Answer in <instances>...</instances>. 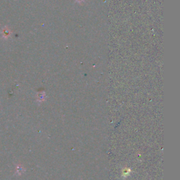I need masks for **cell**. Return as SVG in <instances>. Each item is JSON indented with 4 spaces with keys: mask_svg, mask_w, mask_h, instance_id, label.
Returning <instances> with one entry per match:
<instances>
[{
    "mask_svg": "<svg viewBox=\"0 0 180 180\" xmlns=\"http://www.w3.org/2000/svg\"><path fill=\"white\" fill-rule=\"evenodd\" d=\"M131 172V170L129 168H125L123 170V172H122V176L124 177H126L127 176H128L130 175V173Z\"/></svg>",
    "mask_w": 180,
    "mask_h": 180,
    "instance_id": "1",
    "label": "cell"
}]
</instances>
